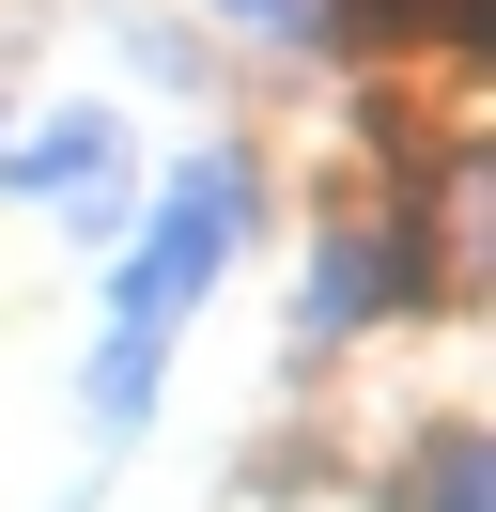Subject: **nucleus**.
Wrapping results in <instances>:
<instances>
[{
	"mask_svg": "<svg viewBox=\"0 0 496 512\" xmlns=\"http://www.w3.org/2000/svg\"><path fill=\"white\" fill-rule=\"evenodd\" d=\"M248 218H264V171H248L233 140H217L202 171H171L155 233L124 249V280H109V342H93V435H140L155 373H171V326L202 311V280L248 249Z\"/></svg>",
	"mask_w": 496,
	"mask_h": 512,
	"instance_id": "obj_1",
	"label": "nucleus"
},
{
	"mask_svg": "<svg viewBox=\"0 0 496 512\" xmlns=\"http://www.w3.org/2000/svg\"><path fill=\"white\" fill-rule=\"evenodd\" d=\"M419 295H434L419 233H403V218H341L326 249H310V342H357V326L419 311Z\"/></svg>",
	"mask_w": 496,
	"mask_h": 512,
	"instance_id": "obj_2",
	"label": "nucleus"
},
{
	"mask_svg": "<svg viewBox=\"0 0 496 512\" xmlns=\"http://www.w3.org/2000/svg\"><path fill=\"white\" fill-rule=\"evenodd\" d=\"M109 171H124V125H109V109H47V125L0 156V187H16V202H62L78 233H109V218H124Z\"/></svg>",
	"mask_w": 496,
	"mask_h": 512,
	"instance_id": "obj_3",
	"label": "nucleus"
},
{
	"mask_svg": "<svg viewBox=\"0 0 496 512\" xmlns=\"http://www.w3.org/2000/svg\"><path fill=\"white\" fill-rule=\"evenodd\" d=\"M388 512H496L481 497V419H434L419 466H388Z\"/></svg>",
	"mask_w": 496,
	"mask_h": 512,
	"instance_id": "obj_4",
	"label": "nucleus"
},
{
	"mask_svg": "<svg viewBox=\"0 0 496 512\" xmlns=\"http://www.w3.org/2000/svg\"><path fill=\"white\" fill-rule=\"evenodd\" d=\"M217 16H248V32H279V47H326L341 32V0H217Z\"/></svg>",
	"mask_w": 496,
	"mask_h": 512,
	"instance_id": "obj_5",
	"label": "nucleus"
}]
</instances>
